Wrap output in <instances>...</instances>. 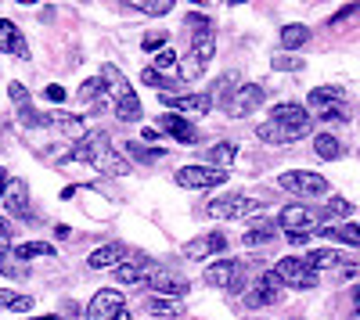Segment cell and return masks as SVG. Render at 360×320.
Segmentation results:
<instances>
[{"instance_id": "1", "label": "cell", "mask_w": 360, "mask_h": 320, "mask_svg": "<svg viewBox=\"0 0 360 320\" xmlns=\"http://www.w3.org/2000/svg\"><path fill=\"white\" fill-rule=\"evenodd\" d=\"M259 201L249 198V194H238V191H227V194H217L205 201V216L209 220H245V216H259Z\"/></svg>"}, {"instance_id": "2", "label": "cell", "mask_w": 360, "mask_h": 320, "mask_svg": "<svg viewBox=\"0 0 360 320\" xmlns=\"http://www.w3.org/2000/svg\"><path fill=\"white\" fill-rule=\"evenodd\" d=\"M310 115H317V119L324 123H349V108H346V94L339 91V86H317V91H310Z\"/></svg>"}, {"instance_id": "3", "label": "cell", "mask_w": 360, "mask_h": 320, "mask_svg": "<svg viewBox=\"0 0 360 320\" xmlns=\"http://www.w3.org/2000/svg\"><path fill=\"white\" fill-rule=\"evenodd\" d=\"M202 281L209 288H224V292H245V259H220V263H209Z\"/></svg>"}, {"instance_id": "4", "label": "cell", "mask_w": 360, "mask_h": 320, "mask_svg": "<svg viewBox=\"0 0 360 320\" xmlns=\"http://www.w3.org/2000/svg\"><path fill=\"white\" fill-rule=\"evenodd\" d=\"M278 184L288 191V194H299V198H321L328 194V180L314 169H288L278 177Z\"/></svg>"}, {"instance_id": "5", "label": "cell", "mask_w": 360, "mask_h": 320, "mask_svg": "<svg viewBox=\"0 0 360 320\" xmlns=\"http://www.w3.org/2000/svg\"><path fill=\"white\" fill-rule=\"evenodd\" d=\"M278 277L285 281V288H292V292H310V288H317V270L307 267V259L299 255H285L274 263Z\"/></svg>"}, {"instance_id": "6", "label": "cell", "mask_w": 360, "mask_h": 320, "mask_svg": "<svg viewBox=\"0 0 360 320\" xmlns=\"http://www.w3.org/2000/svg\"><path fill=\"white\" fill-rule=\"evenodd\" d=\"M173 180L180 187H188V191H205V187H220L227 180V173L213 169V166H180Z\"/></svg>"}, {"instance_id": "7", "label": "cell", "mask_w": 360, "mask_h": 320, "mask_svg": "<svg viewBox=\"0 0 360 320\" xmlns=\"http://www.w3.org/2000/svg\"><path fill=\"white\" fill-rule=\"evenodd\" d=\"M86 162L94 166L98 173H105V177H127V173H130V159H127L123 152H119V148H112L108 137L98 144L94 152H90V159H86Z\"/></svg>"}, {"instance_id": "8", "label": "cell", "mask_w": 360, "mask_h": 320, "mask_svg": "<svg viewBox=\"0 0 360 320\" xmlns=\"http://www.w3.org/2000/svg\"><path fill=\"white\" fill-rule=\"evenodd\" d=\"M263 101H266V86L263 83H242V86H238V94L224 108H227L231 119H245V115H252Z\"/></svg>"}, {"instance_id": "9", "label": "cell", "mask_w": 360, "mask_h": 320, "mask_svg": "<svg viewBox=\"0 0 360 320\" xmlns=\"http://www.w3.org/2000/svg\"><path fill=\"white\" fill-rule=\"evenodd\" d=\"M281 295H285V281L278 277V270H263L252 284V292L245 295V302L252 309H259V306H270V302H281Z\"/></svg>"}, {"instance_id": "10", "label": "cell", "mask_w": 360, "mask_h": 320, "mask_svg": "<svg viewBox=\"0 0 360 320\" xmlns=\"http://www.w3.org/2000/svg\"><path fill=\"white\" fill-rule=\"evenodd\" d=\"M162 105L169 112H184V115H195V119H202V115L213 112V98H209V91H198V94H162Z\"/></svg>"}, {"instance_id": "11", "label": "cell", "mask_w": 360, "mask_h": 320, "mask_svg": "<svg viewBox=\"0 0 360 320\" xmlns=\"http://www.w3.org/2000/svg\"><path fill=\"white\" fill-rule=\"evenodd\" d=\"M123 309H127L123 306V292H119V288H101V292H94V299H90L86 316L90 320H115Z\"/></svg>"}, {"instance_id": "12", "label": "cell", "mask_w": 360, "mask_h": 320, "mask_svg": "<svg viewBox=\"0 0 360 320\" xmlns=\"http://www.w3.org/2000/svg\"><path fill=\"white\" fill-rule=\"evenodd\" d=\"M317 223H321V216L310 206H285L278 216V227L288 230V234H310Z\"/></svg>"}, {"instance_id": "13", "label": "cell", "mask_w": 360, "mask_h": 320, "mask_svg": "<svg viewBox=\"0 0 360 320\" xmlns=\"http://www.w3.org/2000/svg\"><path fill=\"white\" fill-rule=\"evenodd\" d=\"M314 126V123H310ZM310 126H281V123H259L256 126V137L263 140V144H292V140H303L307 133H310Z\"/></svg>"}, {"instance_id": "14", "label": "cell", "mask_w": 360, "mask_h": 320, "mask_svg": "<svg viewBox=\"0 0 360 320\" xmlns=\"http://www.w3.org/2000/svg\"><path fill=\"white\" fill-rule=\"evenodd\" d=\"M152 274H155L152 255H134V259H127V263H119V267H115L119 284H144Z\"/></svg>"}, {"instance_id": "15", "label": "cell", "mask_w": 360, "mask_h": 320, "mask_svg": "<svg viewBox=\"0 0 360 320\" xmlns=\"http://www.w3.org/2000/svg\"><path fill=\"white\" fill-rule=\"evenodd\" d=\"M148 288H152V292H159L162 299H180V295L191 292V284H188L184 277L169 274V270H155L152 277H148Z\"/></svg>"}, {"instance_id": "16", "label": "cell", "mask_w": 360, "mask_h": 320, "mask_svg": "<svg viewBox=\"0 0 360 320\" xmlns=\"http://www.w3.org/2000/svg\"><path fill=\"white\" fill-rule=\"evenodd\" d=\"M270 123H281V126H310V108L299 105V101H281L270 108Z\"/></svg>"}, {"instance_id": "17", "label": "cell", "mask_w": 360, "mask_h": 320, "mask_svg": "<svg viewBox=\"0 0 360 320\" xmlns=\"http://www.w3.org/2000/svg\"><path fill=\"white\" fill-rule=\"evenodd\" d=\"M180 252H184V259H209L217 252H227V238L224 234H202V238L188 241Z\"/></svg>"}, {"instance_id": "18", "label": "cell", "mask_w": 360, "mask_h": 320, "mask_svg": "<svg viewBox=\"0 0 360 320\" xmlns=\"http://www.w3.org/2000/svg\"><path fill=\"white\" fill-rule=\"evenodd\" d=\"M159 130H162V133H169V137H176L180 144H195V140H198V130L184 119V115H176V112H162Z\"/></svg>"}, {"instance_id": "19", "label": "cell", "mask_w": 360, "mask_h": 320, "mask_svg": "<svg viewBox=\"0 0 360 320\" xmlns=\"http://www.w3.org/2000/svg\"><path fill=\"white\" fill-rule=\"evenodd\" d=\"M101 83H105V94H112V101L119 105L123 98H130L134 91H130V79L119 72V65H112V62H105L101 65Z\"/></svg>"}, {"instance_id": "20", "label": "cell", "mask_w": 360, "mask_h": 320, "mask_svg": "<svg viewBox=\"0 0 360 320\" xmlns=\"http://www.w3.org/2000/svg\"><path fill=\"white\" fill-rule=\"evenodd\" d=\"M0 51L22 58V62L29 58V47H25V40H22V33H18V25H15L11 18H0Z\"/></svg>"}, {"instance_id": "21", "label": "cell", "mask_w": 360, "mask_h": 320, "mask_svg": "<svg viewBox=\"0 0 360 320\" xmlns=\"http://www.w3.org/2000/svg\"><path fill=\"white\" fill-rule=\"evenodd\" d=\"M278 220H252L249 223V230H245V234H242V245L245 248H256V245H266L270 238H274L278 234Z\"/></svg>"}, {"instance_id": "22", "label": "cell", "mask_w": 360, "mask_h": 320, "mask_svg": "<svg viewBox=\"0 0 360 320\" xmlns=\"http://www.w3.org/2000/svg\"><path fill=\"white\" fill-rule=\"evenodd\" d=\"M119 263H123V245H115V241L112 245H101L98 252H90V259H86L90 270H108V267L115 270Z\"/></svg>"}, {"instance_id": "23", "label": "cell", "mask_w": 360, "mask_h": 320, "mask_svg": "<svg viewBox=\"0 0 360 320\" xmlns=\"http://www.w3.org/2000/svg\"><path fill=\"white\" fill-rule=\"evenodd\" d=\"M4 206H8L11 216H29V187H25V180H11L8 184Z\"/></svg>"}, {"instance_id": "24", "label": "cell", "mask_w": 360, "mask_h": 320, "mask_svg": "<svg viewBox=\"0 0 360 320\" xmlns=\"http://www.w3.org/2000/svg\"><path fill=\"white\" fill-rule=\"evenodd\" d=\"M238 86H242V72H224V76L213 83L209 98H213V105H227V101L238 94Z\"/></svg>"}, {"instance_id": "25", "label": "cell", "mask_w": 360, "mask_h": 320, "mask_svg": "<svg viewBox=\"0 0 360 320\" xmlns=\"http://www.w3.org/2000/svg\"><path fill=\"white\" fill-rule=\"evenodd\" d=\"M303 44H310V25H303V22L281 25V51H285V54H288V51H299Z\"/></svg>"}, {"instance_id": "26", "label": "cell", "mask_w": 360, "mask_h": 320, "mask_svg": "<svg viewBox=\"0 0 360 320\" xmlns=\"http://www.w3.org/2000/svg\"><path fill=\"white\" fill-rule=\"evenodd\" d=\"M339 263H349V259L342 252H335V248H310L307 252V267L310 270H332Z\"/></svg>"}, {"instance_id": "27", "label": "cell", "mask_w": 360, "mask_h": 320, "mask_svg": "<svg viewBox=\"0 0 360 320\" xmlns=\"http://www.w3.org/2000/svg\"><path fill=\"white\" fill-rule=\"evenodd\" d=\"M314 152H317V159H324V162H335V159L346 155V148L339 144V137H332V133H317V137H314Z\"/></svg>"}, {"instance_id": "28", "label": "cell", "mask_w": 360, "mask_h": 320, "mask_svg": "<svg viewBox=\"0 0 360 320\" xmlns=\"http://www.w3.org/2000/svg\"><path fill=\"white\" fill-rule=\"evenodd\" d=\"M234 155H238V148H234L231 140H217L213 148H209L205 159H209V166H213V169H224V173H227V169L234 166Z\"/></svg>"}, {"instance_id": "29", "label": "cell", "mask_w": 360, "mask_h": 320, "mask_svg": "<svg viewBox=\"0 0 360 320\" xmlns=\"http://www.w3.org/2000/svg\"><path fill=\"white\" fill-rule=\"evenodd\" d=\"M321 234L324 238H332V241H342V245H353V248H360V227L356 223H332V227H321Z\"/></svg>"}, {"instance_id": "30", "label": "cell", "mask_w": 360, "mask_h": 320, "mask_svg": "<svg viewBox=\"0 0 360 320\" xmlns=\"http://www.w3.org/2000/svg\"><path fill=\"white\" fill-rule=\"evenodd\" d=\"M15 255L25 263V259H54L58 252H54V245H47V241H25V245L15 248Z\"/></svg>"}, {"instance_id": "31", "label": "cell", "mask_w": 360, "mask_h": 320, "mask_svg": "<svg viewBox=\"0 0 360 320\" xmlns=\"http://www.w3.org/2000/svg\"><path fill=\"white\" fill-rule=\"evenodd\" d=\"M148 313H152V316H180V313H184V302L155 295V299H148Z\"/></svg>"}, {"instance_id": "32", "label": "cell", "mask_w": 360, "mask_h": 320, "mask_svg": "<svg viewBox=\"0 0 360 320\" xmlns=\"http://www.w3.org/2000/svg\"><path fill=\"white\" fill-rule=\"evenodd\" d=\"M144 115V108H141V101H137V94H130V98H123L115 105V119L119 123H137Z\"/></svg>"}, {"instance_id": "33", "label": "cell", "mask_w": 360, "mask_h": 320, "mask_svg": "<svg viewBox=\"0 0 360 320\" xmlns=\"http://www.w3.org/2000/svg\"><path fill=\"white\" fill-rule=\"evenodd\" d=\"M202 72H205V62H202V58H195V54L180 58V65H176V76L184 79V83H195V79H198Z\"/></svg>"}, {"instance_id": "34", "label": "cell", "mask_w": 360, "mask_h": 320, "mask_svg": "<svg viewBox=\"0 0 360 320\" xmlns=\"http://www.w3.org/2000/svg\"><path fill=\"white\" fill-rule=\"evenodd\" d=\"M0 306H8L11 313H29V309H33V295H18V292L0 288Z\"/></svg>"}, {"instance_id": "35", "label": "cell", "mask_w": 360, "mask_h": 320, "mask_svg": "<svg viewBox=\"0 0 360 320\" xmlns=\"http://www.w3.org/2000/svg\"><path fill=\"white\" fill-rule=\"evenodd\" d=\"M176 65H180V58H176L173 47H166V51H159V54L152 58V69L162 72V76H176Z\"/></svg>"}, {"instance_id": "36", "label": "cell", "mask_w": 360, "mask_h": 320, "mask_svg": "<svg viewBox=\"0 0 360 320\" xmlns=\"http://www.w3.org/2000/svg\"><path fill=\"white\" fill-rule=\"evenodd\" d=\"M191 54H195V58H202V62L209 65V58L217 54V33H205V36H195V40H191Z\"/></svg>"}, {"instance_id": "37", "label": "cell", "mask_w": 360, "mask_h": 320, "mask_svg": "<svg viewBox=\"0 0 360 320\" xmlns=\"http://www.w3.org/2000/svg\"><path fill=\"white\" fill-rule=\"evenodd\" d=\"M123 148H127V152H130L137 162H159V159L166 155V148H155V152H152V148H144V144H137V140L123 144Z\"/></svg>"}, {"instance_id": "38", "label": "cell", "mask_w": 360, "mask_h": 320, "mask_svg": "<svg viewBox=\"0 0 360 320\" xmlns=\"http://www.w3.org/2000/svg\"><path fill=\"white\" fill-rule=\"evenodd\" d=\"M270 65H274L278 72H299V69H303V58L285 54V51H274V58H270Z\"/></svg>"}, {"instance_id": "39", "label": "cell", "mask_w": 360, "mask_h": 320, "mask_svg": "<svg viewBox=\"0 0 360 320\" xmlns=\"http://www.w3.org/2000/svg\"><path fill=\"white\" fill-rule=\"evenodd\" d=\"M0 274H4V277H22L25 274V267H22V259L15 255V248H8L4 255H0Z\"/></svg>"}, {"instance_id": "40", "label": "cell", "mask_w": 360, "mask_h": 320, "mask_svg": "<svg viewBox=\"0 0 360 320\" xmlns=\"http://www.w3.org/2000/svg\"><path fill=\"white\" fill-rule=\"evenodd\" d=\"M105 94V83H101V76H94V79H83L79 83V101H98Z\"/></svg>"}, {"instance_id": "41", "label": "cell", "mask_w": 360, "mask_h": 320, "mask_svg": "<svg viewBox=\"0 0 360 320\" xmlns=\"http://www.w3.org/2000/svg\"><path fill=\"white\" fill-rule=\"evenodd\" d=\"M328 216H332V220H346V216H353V206H349V201L346 198H339V194H332V198H328V209H324Z\"/></svg>"}, {"instance_id": "42", "label": "cell", "mask_w": 360, "mask_h": 320, "mask_svg": "<svg viewBox=\"0 0 360 320\" xmlns=\"http://www.w3.org/2000/svg\"><path fill=\"white\" fill-rule=\"evenodd\" d=\"M141 15H152V18H159V15H169L173 11V4L169 0H144V4H134Z\"/></svg>"}, {"instance_id": "43", "label": "cell", "mask_w": 360, "mask_h": 320, "mask_svg": "<svg viewBox=\"0 0 360 320\" xmlns=\"http://www.w3.org/2000/svg\"><path fill=\"white\" fill-rule=\"evenodd\" d=\"M141 83H148V86H159L162 94H169V83H166V76H162V72H155V69H144V72H141Z\"/></svg>"}, {"instance_id": "44", "label": "cell", "mask_w": 360, "mask_h": 320, "mask_svg": "<svg viewBox=\"0 0 360 320\" xmlns=\"http://www.w3.org/2000/svg\"><path fill=\"white\" fill-rule=\"evenodd\" d=\"M188 29H198L195 36H205V33H213V22H209L205 15H198V11H191L188 15Z\"/></svg>"}, {"instance_id": "45", "label": "cell", "mask_w": 360, "mask_h": 320, "mask_svg": "<svg viewBox=\"0 0 360 320\" xmlns=\"http://www.w3.org/2000/svg\"><path fill=\"white\" fill-rule=\"evenodd\" d=\"M141 47H144V51H155V54H159V51H166L169 44H166V33H148V36L141 40Z\"/></svg>"}, {"instance_id": "46", "label": "cell", "mask_w": 360, "mask_h": 320, "mask_svg": "<svg viewBox=\"0 0 360 320\" xmlns=\"http://www.w3.org/2000/svg\"><path fill=\"white\" fill-rule=\"evenodd\" d=\"M8 94H11V101H15L18 108H22V105H29V91H25V86H22L18 79H15V83L8 86Z\"/></svg>"}, {"instance_id": "47", "label": "cell", "mask_w": 360, "mask_h": 320, "mask_svg": "<svg viewBox=\"0 0 360 320\" xmlns=\"http://www.w3.org/2000/svg\"><path fill=\"white\" fill-rule=\"evenodd\" d=\"M44 98H47L51 105H62V101H65V86H58V83H47V91H44Z\"/></svg>"}, {"instance_id": "48", "label": "cell", "mask_w": 360, "mask_h": 320, "mask_svg": "<svg viewBox=\"0 0 360 320\" xmlns=\"http://www.w3.org/2000/svg\"><path fill=\"white\" fill-rule=\"evenodd\" d=\"M285 238H288V245H295V248H299V245H310V234H285Z\"/></svg>"}, {"instance_id": "49", "label": "cell", "mask_w": 360, "mask_h": 320, "mask_svg": "<svg viewBox=\"0 0 360 320\" xmlns=\"http://www.w3.org/2000/svg\"><path fill=\"white\" fill-rule=\"evenodd\" d=\"M8 184H11V177H8V169H4V166H0V198H4V194H8Z\"/></svg>"}, {"instance_id": "50", "label": "cell", "mask_w": 360, "mask_h": 320, "mask_svg": "<svg viewBox=\"0 0 360 320\" xmlns=\"http://www.w3.org/2000/svg\"><path fill=\"white\" fill-rule=\"evenodd\" d=\"M353 306H356V309H353V313H360V284H356V288H353Z\"/></svg>"}, {"instance_id": "51", "label": "cell", "mask_w": 360, "mask_h": 320, "mask_svg": "<svg viewBox=\"0 0 360 320\" xmlns=\"http://www.w3.org/2000/svg\"><path fill=\"white\" fill-rule=\"evenodd\" d=\"M33 320H62V316H54V313H44V316H33Z\"/></svg>"}, {"instance_id": "52", "label": "cell", "mask_w": 360, "mask_h": 320, "mask_svg": "<svg viewBox=\"0 0 360 320\" xmlns=\"http://www.w3.org/2000/svg\"><path fill=\"white\" fill-rule=\"evenodd\" d=\"M115 320H134V316H130V309H123V313H119Z\"/></svg>"}, {"instance_id": "53", "label": "cell", "mask_w": 360, "mask_h": 320, "mask_svg": "<svg viewBox=\"0 0 360 320\" xmlns=\"http://www.w3.org/2000/svg\"><path fill=\"white\" fill-rule=\"evenodd\" d=\"M349 320H360V313H353V316H349Z\"/></svg>"}]
</instances>
